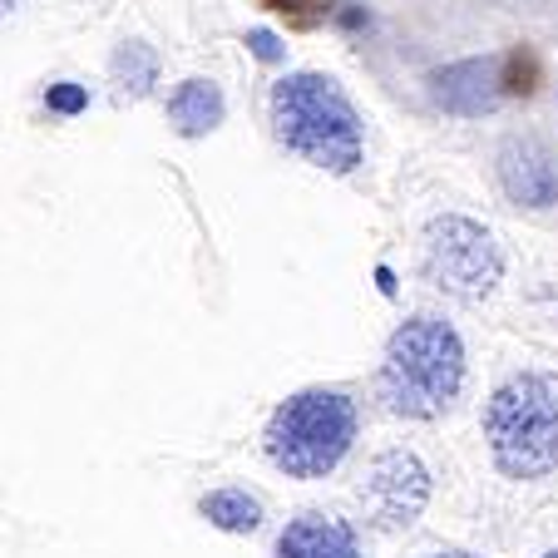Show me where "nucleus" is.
<instances>
[{
  "label": "nucleus",
  "mask_w": 558,
  "mask_h": 558,
  "mask_svg": "<svg viewBox=\"0 0 558 558\" xmlns=\"http://www.w3.org/2000/svg\"><path fill=\"white\" fill-rule=\"evenodd\" d=\"M247 45H253L263 60H277V54H282V50H277V35H267V31H253V35H247Z\"/></svg>",
  "instance_id": "14"
},
{
  "label": "nucleus",
  "mask_w": 558,
  "mask_h": 558,
  "mask_svg": "<svg viewBox=\"0 0 558 558\" xmlns=\"http://www.w3.org/2000/svg\"><path fill=\"white\" fill-rule=\"evenodd\" d=\"M544 558H558V548H548V554H544Z\"/></svg>",
  "instance_id": "18"
},
{
  "label": "nucleus",
  "mask_w": 558,
  "mask_h": 558,
  "mask_svg": "<svg viewBox=\"0 0 558 558\" xmlns=\"http://www.w3.org/2000/svg\"><path fill=\"white\" fill-rule=\"evenodd\" d=\"M169 119L183 138H198L213 134L222 124V89L213 80H183L169 99Z\"/></svg>",
  "instance_id": "10"
},
{
  "label": "nucleus",
  "mask_w": 558,
  "mask_h": 558,
  "mask_svg": "<svg viewBox=\"0 0 558 558\" xmlns=\"http://www.w3.org/2000/svg\"><path fill=\"white\" fill-rule=\"evenodd\" d=\"M50 105H60V109H80V105H85V95H80V89H54Z\"/></svg>",
  "instance_id": "15"
},
{
  "label": "nucleus",
  "mask_w": 558,
  "mask_h": 558,
  "mask_svg": "<svg viewBox=\"0 0 558 558\" xmlns=\"http://www.w3.org/2000/svg\"><path fill=\"white\" fill-rule=\"evenodd\" d=\"M464 386V347L460 331L440 316H411L396 327L380 361V401L390 415L435 421L454 405Z\"/></svg>",
  "instance_id": "2"
},
{
  "label": "nucleus",
  "mask_w": 558,
  "mask_h": 558,
  "mask_svg": "<svg viewBox=\"0 0 558 558\" xmlns=\"http://www.w3.org/2000/svg\"><path fill=\"white\" fill-rule=\"evenodd\" d=\"M361 505L380 529H411L430 505V470L411 450H386L361 474Z\"/></svg>",
  "instance_id": "6"
},
{
  "label": "nucleus",
  "mask_w": 558,
  "mask_h": 558,
  "mask_svg": "<svg viewBox=\"0 0 558 558\" xmlns=\"http://www.w3.org/2000/svg\"><path fill=\"white\" fill-rule=\"evenodd\" d=\"M263 5L272 15H282L287 25H296V31H312L331 15V0H263Z\"/></svg>",
  "instance_id": "13"
},
{
  "label": "nucleus",
  "mask_w": 558,
  "mask_h": 558,
  "mask_svg": "<svg viewBox=\"0 0 558 558\" xmlns=\"http://www.w3.org/2000/svg\"><path fill=\"white\" fill-rule=\"evenodd\" d=\"M272 129L282 148H292L322 173H356L361 154H366L356 105L331 74L316 70L282 74L272 85Z\"/></svg>",
  "instance_id": "1"
},
{
  "label": "nucleus",
  "mask_w": 558,
  "mask_h": 558,
  "mask_svg": "<svg viewBox=\"0 0 558 558\" xmlns=\"http://www.w3.org/2000/svg\"><path fill=\"white\" fill-rule=\"evenodd\" d=\"M198 509L222 534H253V529L263 524V505H257L247 489H213V495H203Z\"/></svg>",
  "instance_id": "11"
},
{
  "label": "nucleus",
  "mask_w": 558,
  "mask_h": 558,
  "mask_svg": "<svg viewBox=\"0 0 558 558\" xmlns=\"http://www.w3.org/2000/svg\"><path fill=\"white\" fill-rule=\"evenodd\" d=\"M277 558H366L361 554V538L347 519L322 514V509H306L277 538Z\"/></svg>",
  "instance_id": "9"
},
{
  "label": "nucleus",
  "mask_w": 558,
  "mask_h": 558,
  "mask_svg": "<svg viewBox=\"0 0 558 558\" xmlns=\"http://www.w3.org/2000/svg\"><path fill=\"white\" fill-rule=\"evenodd\" d=\"M435 85V99H440L450 114H489L499 109L505 95V60H460L450 70H440L430 80Z\"/></svg>",
  "instance_id": "8"
},
{
  "label": "nucleus",
  "mask_w": 558,
  "mask_h": 558,
  "mask_svg": "<svg viewBox=\"0 0 558 558\" xmlns=\"http://www.w3.org/2000/svg\"><path fill=\"white\" fill-rule=\"evenodd\" d=\"M425 277L460 302H480L505 277V253L489 228L460 213H445L425 228Z\"/></svg>",
  "instance_id": "5"
},
{
  "label": "nucleus",
  "mask_w": 558,
  "mask_h": 558,
  "mask_svg": "<svg viewBox=\"0 0 558 558\" xmlns=\"http://www.w3.org/2000/svg\"><path fill=\"white\" fill-rule=\"evenodd\" d=\"M485 440L509 480L558 470V371H519L489 396Z\"/></svg>",
  "instance_id": "3"
},
{
  "label": "nucleus",
  "mask_w": 558,
  "mask_h": 558,
  "mask_svg": "<svg viewBox=\"0 0 558 558\" xmlns=\"http://www.w3.org/2000/svg\"><path fill=\"white\" fill-rule=\"evenodd\" d=\"M499 183L519 208H554L558 203V158L544 138L514 134L499 148Z\"/></svg>",
  "instance_id": "7"
},
{
  "label": "nucleus",
  "mask_w": 558,
  "mask_h": 558,
  "mask_svg": "<svg viewBox=\"0 0 558 558\" xmlns=\"http://www.w3.org/2000/svg\"><path fill=\"white\" fill-rule=\"evenodd\" d=\"M267 460L292 480H327L356 445V401L347 390H296L267 421Z\"/></svg>",
  "instance_id": "4"
},
{
  "label": "nucleus",
  "mask_w": 558,
  "mask_h": 558,
  "mask_svg": "<svg viewBox=\"0 0 558 558\" xmlns=\"http://www.w3.org/2000/svg\"><path fill=\"white\" fill-rule=\"evenodd\" d=\"M15 11V0H0V15H11Z\"/></svg>",
  "instance_id": "17"
},
{
  "label": "nucleus",
  "mask_w": 558,
  "mask_h": 558,
  "mask_svg": "<svg viewBox=\"0 0 558 558\" xmlns=\"http://www.w3.org/2000/svg\"><path fill=\"white\" fill-rule=\"evenodd\" d=\"M538 89V60H534V50H509L505 54V95H534Z\"/></svg>",
  "instance_id": "12"
},
{
  "label": "nucleus",
  "mask_w": 558,
  "mask_h": 558,
  "mask_svg": "<svg viewBox=\"0 0 558 558\" xmlns=\"http://www.w3.org/2000/svg\"><path fill=\"white\" fill-rule=\"evenodd\" d=\"M430 558H474V554H460V548H450V554H430Z\"/></svg>",
  "instance_id": "16"
}]
</instances>
